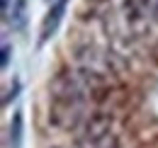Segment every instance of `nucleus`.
<instances>
[{"label": "nucleus", "mask_w": 158, "mask_h": 148, "mask_svg": "<svg viewBox=\"0 0 158 148\" xmlns=\"http://www.w3.org/2000/svg\"><path fill=\"white\" fill-rule=\"evenodd\" d=\"M83 121V97H51L49 124L59 131H73Z\"/></svg>", "instance_id": "f257e3e1"}, {"label": "nucleus", "mask_w": 158, "mask_h": 148, "mask_svg": "<svg viewBox=\"0 0 158 148\" xmlns=\"http://www.w3.org/2000/svg\"><path fill=\"white\" fill-rule=\"evenodd\" d=\"M66 7H68V0H56V2L49 7V12H46V15H44V19H41L39 44H44V41H49V39L54 37V32L59 29L61 19H63V12H66Z\"/></svg>", "instance_id": "f03ea898"}, {"label": "nucleus", "mask_w": 158, "mask_h": 148, "mask_svg": "<svg viewBox=\"0 0 158 148\" xmlns=\"http://www.w3.org/2000/svg\"><path fill=\"white\" fill-rule=\"evenodd\" d=\"M107 134H112V117L98 112V114H93V117L83 124L80 138H100V136H107Z\"/></svg>", "instance_id": "7ed1b4c3"}, {"label": "nucleus", "mask_w": 158, "mask_h": 148, "mask_svg": "<svg viewBox=\"0 0 158 148\" xmlns=\"http://www.w3.org/2000/svg\"><path fill=\"white\" fill-rule=\"evenodd\" d=\"M78 148H119V138L114 134L100 138H78Z\"/></svg>", "instance_id": "20e7f679"}, {"label": "nucleus", "mask_w": 158, "mask_h": 148, "mask_svg": "<svg viewBox=\"0 0 158 148\" xmlns=\"http://www.w3.org/2000/svg\"><path fill=\"white\" fill-rule=\"evenodd\" d=\"M122 7H124V15H127L129 19H139V17L146 15V10H148V0H124Z\"/></svg>", "instance_id": "39448f33"}, {"label": "nucleus", "mask_w": 158, "mask_h": 148, "mask_svg": "<svg viewBox=\"0 0 158 148\" xmlns=\"http://www.w3.org/2000/svg\"><path fill=\"white\" fill-rule=\"evenodd\" d=\"M20 141H22V114L17 112L12 117V124H10V146L20 148Z\"/></svg>", "instance_id": "423d86ee"}, {"label": "nucleus", "mask_w": 158, "mask_h": 148, "mask_svg": "<svg viewBox=\"0 0 158 148\" xmlns=\"http://www.w3.org/2000/svg\"><path fill=\"white\" fill-rule=\"evenodd\" d=\"M24 5H27V0H17V5L12 10V27H17V29L24 24Z\"/></svg>", "instance_id": "0eeeda50"}, {"label": "nucleus", "mask_w": 158, "mask_h": 148, "mask_svg": "<svg viewBox=\"0 0 158 148\" xmlns=\"http://www.w3.org/2000/svg\"><path fill=\"white\" fill-rule=\"evenodd\" d=\"M7 61H10V46H2V68L7 66Z\"/></svg>", "instance_id": "6e6552de"}, {"label": "nucleus", "mask_w": 158, "mask_h": 148, "mask_svg": "<svg viewBox=\"0 0 158 148\" xmlns=\"http://www.w3.org/2000/svg\"><path fill=\"white\" fill-rule=\"evenodd\" d=\"M2 15H5V17L10 15V0H2Z\"/></svg>", "instance_id": "1a4fd4ad"}, {"label": "nucleus", "mask_w": 158, "mask_h": 148, "mask_svg": "<svg viewBox=\"0 0 158 148\" xmlns=\"http://www.w3.org/2000/svg\"><path fill=\"white\" fill-rule=\"evenodd\" d=\"M153 17H156V22H158V0H156V7H153Z\"/></svg>", "instance_id": "9d476101"}]
</instances>
